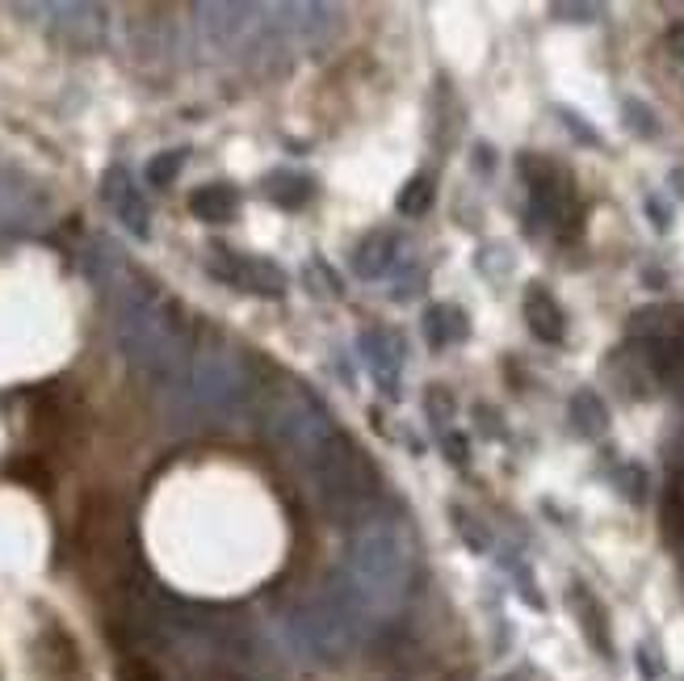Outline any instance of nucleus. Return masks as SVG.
<instances>
[{
    "label": "nucleus",
    "instance_id": "1",
    "mask_svg": "<svg viewBox=\"0 0 684 681\" xmlns=\"http://www.w3.org/2000/svg\"><path fill=\"white\" fill-rule=\"evenodd\" d=\"M525 316H529V328H534L541 340H559L562 337L559 303L546 295L541 286H534V291H529V298H525Z\"/></svg>",
    "mask_w": 684,
    "mask_h": 681
},
{
    "label": "nucleus",
    "instance_id": "2",
    "mask_svg": "<svg viewBox=\"0 0 684 681\" xmlns=\"http://www.w3.org/2000/svg\"><path fill=\"white\" fill-rule=\"evenodd\" d=\"M664 531L672 538H684V471H676L672 480H667V492H664Z\"/></svg>",
    "mask_w": 684,
    "mask_h": 681
},
{
    "label": "nucleus",
    "instance_id": "3",
    "mask_svg": "<svg viewBox=\"0 0 684 681\" xmlns=\"http://www.w3.org/2000/svg\"><path fill=\"white\" fill-rule=\"evenodd\" d=\"M408 190L412 193H403V211H420V207H429V186H424V181H412Z\"/></svg>",
    "mask_w": 684,
    "mask_h": 681
},
{
    "label": "nucleus",
    "instance_id": "4",
    "mask_svg": "<svg viewBox=\"0 0 684 681\" xmlns=\"http://www.w3.org/2000/svg\"><path fill=\"white\" fill-rule=\"evenodd\" d=\"M667 46H672V55H681L684 60V22L667 30Z\"/></svg>",
    "mask_w": 684,
    "mask_h": 681
}]
</instances>
